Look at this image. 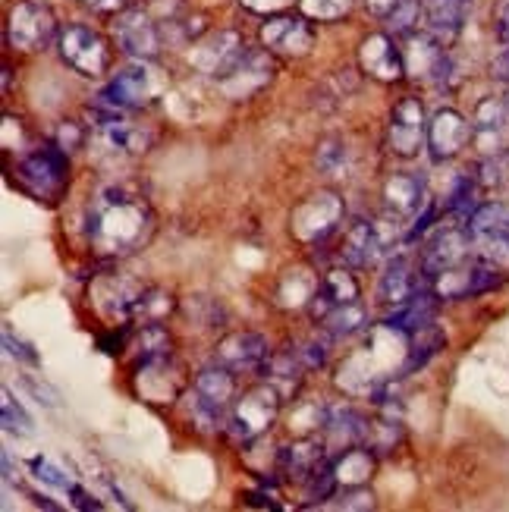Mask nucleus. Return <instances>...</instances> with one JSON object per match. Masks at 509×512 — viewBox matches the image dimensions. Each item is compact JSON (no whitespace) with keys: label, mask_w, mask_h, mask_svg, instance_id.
Instances as JSON below:
<instances>
[{"label":"nucleus","mask_w":509,"mask_h":512,"mask_svg":"<svg viewBox=\"0 0 509 512\" xmlns=\"http://www.w3.org/2000/svg\"><path fill=\"white\" fill-rule=\"evenodd\" d=\"M16 173H19V183L35 198L57 202L66 183H70V158H66V151L54 142V145L35 148L29 158H22Z\"/></svg>","instance_id":"obj_4"},{"label":"nucleus","mask_w":509,"mask_h":512,"mask_svg":"<svg viewBox=\"0 0 509 512\" xmlns=\"http://www.w3.org/2000/svg\"><path fill=\"white\" fill-rule=\"evenodd\" d=\"M359 60H362V70L381 82H396L406 73V54L396 48L393 38L384 32H374L362 41Z\"/></svg>","instance_id":"obj_19"},{"label":"nucleus","mask_w":509,"mask_h":512,"mask_svg":"<svg viewBox=\"0 0 509 512\" xmlns=\"http://www.w3.org/2000/svg\"><path fill=\"white\" fill-rule=\"evenodd\" d=\"M296 352H299V359H302L305 368H321L324 359H327V346H324L321 340H318V343H315V340H308V343H305L302 349H296Z\"/></svg>","instance_id":"obj_46"},{"label":"nucleus","mask_w":509,"mask_h":512,"mask_svg":"<svg viewBox=\"0 0 509 512\" xmlns=\"http://www.w3.org/2000/svg\"><path fill=\"white\" fill-rule=\"evenodd\" d=\"M374 450L371 447H349L334 459V475L340 484L346 487H359L365 478H371L374 472Z\"/></svg>","instance_id":"obj_31"},{"label":"nucleus","mask_w":509,"mask_h":512,"mask_svg":"<svg viewBox=\"0 0 509 512\" xmlns=\"http://www.w3.org/2000/svg\"><path fill=\"white\" fill-rule=\"evenodd\" d=\"M170 346H173V340L161 324H142V333L132 349H136L139 362H151V359H164V355H170Z\"/></svg>","instance_id":"obj_37"},{"label":"nucleus","mask_w":509,"mask_h":512,"mask_svg":"<svg viewBox=\"0 0 509 512\" xmlns=\"http://www.w3.org/2000/svg\"><path fill=\"white\" fill-rule=\"evenodd\" d=\"M475 139L488 154H503L509 142V101L503 98H484L475 107Z\"/></svg>","instance_id":"obj_22"},{"label":"nucleus","mask_w":509,"mask_h":512,"mask_svg":"<svg viewBox=\"0 0 509 512\" xmlns=\"http://www.w3.org/2000/svg\"><path fill=\"white\" fill-rule=\"evenodd\" d=\"M475 136V126L459 114V110H437L428 123V148L434 154V161H450L456 154L469 145V139Z\"/></svg>","instance_id":"obj_16"},{"label":"nucleus","mask_w":509,"mask_h":512,"mask_svg":"<svg viewBox=\"0 0 509 512\" xmlns=\"http://www.w3.org/2000/svg\"><path fill=\"white\" fill-rule=\"evenodd\" d=\"M390 151L400 154V158H415L422 145L428 142V120H425V107L418 98H403L393 107L390 114Z\"/></svg>","instance_id":"obj_14"},{"label":"nucleus","mask_w":509,"mask_h":512,"mask_svg":"<svg viewBox=\"0 0 509 512\" xmlns=\"http://www.w3.org/2000/svg\"><path fill=\"white\" fill-rule=\"evenodd\" d=\"M186 311H189V318L198 321L202 327H220L217 321H224V305L211 296H189Z\"/></svg>","instance_id":"obj_42"},{"label":"nucleus","mask_w":509,"mask_h":512,"mask_svg":"<svg viewBox=\"0 0 509 512\" xmlns=\"http://www.w3.org/2000/svg\"><path fill=\"white\" fill-rule=\"evenodd\" d=\"M233 393H236V381L230 368L211 365L205 371H198L189 393V415L195 425L202 431H217L220 425H227Z\"/></svg>","instance_id":"obj_3"},{"label":"nucleus","mask_w":509,"mask_h":512,"mask_svg":"<svg viewBox=\"0 0 509 512\" xmlns=\"http://www.w3.org/2000/svg\"><path fill=\"white\" fill-rule=\"evenodd\" d=\"M447 211L456 220H469L478 211V180H469V176H466V180H459L456 189L450 192Z\"/></svg>","instance_id":"obj_38"},{"label":"nucleus","mask_w":509,"mask_h":512,"mask_svg":"<svg viewBox=\"0 0 509 512\" xmlns=\"http://www.w3.org/2000/svg\"><path fill=\"white\" fill-rule=\"evenodd\" d=\"M418 16H425V0H400V7L387 16V22L396 35H412Z\"/></svg>","instance_id":"obj_41"},{"label":"nucleus","mask_w":509,"mask_h":512,"mask_svg":"<svg viewBox=\"0 0 509 512\" xmlns=\"http://www.w3.org/2000/svg\"><path fill=\"white\" fill-rule=\"evenodd\" d=\"M57 48H60V57L63 63H70L76 73L88 76V79H98L107 73V63H110V54H107V44L104 38L88 29V26H66L57 38Z\"/></svg>","instance_id":"obj_9"},{"label":"nucleus","mask_w":509,"mask_h":512,"mask_svg":"<svg viewBox=\"0 0 509 512\" xmlns=\"http://www.w3.org/2000/svg\"><path fill=\"white\" fill-rule=\"evenodd\" d=\"M497 38L509 44V0H500L497 4Z\"/></svg>","instance_id":"obj_49"},{"label":"nucleus","mask_w":509,"mask_h":512,"mask_svg":"<svg viewBox=\"0 0 509 512\" xmlns=\"http://www.w3.org/2000/svg\"><path fill=\"white\" fill-rule=\"evenodd\" d=\"M365 321H368L365 308L359 302H352V305H343L337 311H330V315L321 318L318 324L330 333V337H349V333H356Z\"/></svg>","instance_id":"obj_36"},{"label":"nucleus","mask_w":509,"mask_h":512,"mask_svg":"<svg viewBox=\"0 0 509 512\" xmlns=\"http://www.w3.org/2000/svg\"><path fill=\"white\" fill-rule=\"evenodd\" d=\"M315 161H318V170H324L327 176H334L346 167V145L340 139H324L318 145V154H315Z\"/></svg>","instance_id":"obj_43"},{"label":"nucleus","mask_w":509,"mask_h":512,"mask_svg":"<svg viewBox=\"0 0 509 512\" xmlns=\"http://www.w3.org/2000/svg\"><path fill=\"white\" fill-rule=\"evenodd\" d=\"M92 139L110 158H139L151 145V136L142 126L114 114V110H101V117L92 123Z\"/></svg>","instance_id":"obj_11"},{"label":"nucleus","mask_w":509,"mask_h":512,"mask_svg":"<svg viewBox=\"0 0 509 512\" xmlns=\"http://www.w3.org/2000/svg\"><path fill=\"white\" fill-rule=\"evenodd\" d=\"M114 38L120 51H126L132 60H154L164 48V32L145 10H126L114 22Z\"/></svg>","instance_id":"obj_12"},{"label":"nucleus","mask_w":509,"mask_h":512,"mask_svg":"<svg viewBox=\"0 0 509 512\" xmlns=\"http://www.w3.org/2000/svg\"><path fill=\"white\" fill-rule=\"evenodd\" d=\"M437 299L440 296L431 289V283H425L412 299H406L403 305H396L390 311V315L384 318V327L400 330V333H406V337H409V333L434 324V318H437Z\"/></svg>","instance_id":"obj_25"},{"label":"nucleus","mask_w":509,"mask_h":512,"mask_svg":"<svg viewBox=\"0 0 509 512\" xmlns=\"http://www.w3.org/2000/svg\"><path fill=\"white\" fill-rule=\"evenodd\" d=\"M321 431H324V443H330L337 453H343L349 447H356L359 440H365L368 421L352 406H330Z\"/></svg>","instance_id":"obj_27"},{"label":"nucleus","mask_w":509,"mask_h":512,"mask_svg":"<svg viewBox=\"0 0 509 512\" xmlns=\"http://www.w3.org/2000/svg\"><path fill=\"white\" fill-rule=\"evenodd\" d=\"M261 377H264V384H271L283 399L296 393L299 384H302V374L308 371L299 359V352L290 349V352H271L268 355V362H264L261 368Z\"/></svg>","instance_id":"obj_28"},{"label":"nucleus","mask_w":509,"mask_h":512,"mask_svg":"<svg viewBox=\"0 0 509 512\" xmlns=\"http://www.w3.org/2000/svg\"><path fill=\"white\" fill-rule=\"evenodd\" d=\"M261 44L271 54L305 57L315 44V32L302 16H274L261 26Z\"/></svg>","instance_id":"obj_15"},{"label":"nucleus","mask_w":509,"mask_h":512,"mask_svg":"<svg viewBox=\"0 0 509 512\" xmlns=\"http://www.w3.org/2000/svg\"><path fill=\"white\" fill-rule=\"evenodd\" d=\"M497 286H503V271H497V267L484 261H475V264L462 261L431 280V289L440 299H472L481 293H491Z\"/></svg>","instance_id":"obj_10"},{"label":"nucleus","mask_w":509,"mask_h":512,"mask_svg":"<svg viewBox=\"0 0 509 512\" xmlns=\"http://www.w3.org/2000/svg\"><path fill=\"white\" fill-rule=\"evenodd\" d=\"M142 286L129 283L123 277H101L92 289V302L98 305L101 315L114 321H132V305H136Z\"/></svg>","instance_id":"obj_26"},{"label":"nucleus","mask_w":509,"mask_h":512,"mask_svg":"<svg viewBox=\"0 0 509 512\" xmlns=\"http://www.w3.org/2000/svg\"><path fill=\"white\" fill-rule=\"evenodd\" d=\"M85 136H82V129H79V123H73V120H66V123H60V129H57V145L63 148V151H70L73 145H79Z\"/></svg>","instance_id":"obj_47"},{"label":"nucleus","mask_w":509,"mask_h":512,"mask_svg":"<svg viewBox=\"0 0 509 512\" xmlns=\"http://www.w3.org/2000/svg\"><path fill=\"white\" fill-rule=\"evenodd\" d=\"M0 409H4V431L7 434H16V437H29L35 428H32V418L26 415V409H22L13 393L4 387V393H0Z\"/></svg>","instance_id":"obj_39"},{"label":"nucleus","mask_w":509,"mask_h":512,"mask_svg":"<svg viewBox=\"0 0 509 512\" xmlns=\"http://www.w3.org/2000/svg\"><path fill=\"white\" fill-rule=\"evenodd\" d=\"M469 16V0H425V22L437 41H453Z\"/></svg>","instance_id":"obj_29"},{"label":"nucleus","mask_w":509,"mask_h":512,"mask_svg":"<svg viewBox=\"0 0 509 512\" xmlns=\"http://www.w3.org/2000/svg\"><path fill=\"white\" fill-rule=\"evenodd\" d=\"M343 198L334 195V192H315L312 198H305V202L293 211V220H290V230L299 242L305 246H315V242H324L330 233L340 227L343 220Z\"/></svg>","instance_id":"obj_7"},{"label":"nucleus","mask_w":509,"mask_h":512,"mask_svg":"<svg viewBox=\"0 0 509 512\" xmlns=\"http://www.w3.org/2000/svg\"><path fill=\"white\" fill-rule=\"evenodd\" d=\"M418 274H422V267H418V261H412L409 255L390 258V264L381 274V283H378V299L384 305H393V308L403 305L406 299H412L418 289H422Z\"/></svg>","instance_id":"obj_24"},{"label":"nucleus","mask_w":509,"mask_h":512,"mask_svg":"<svg viewBox=\"0 0 509 512\" xmlns=\"http://www.w3.org/2000/svg\"><path fill=\"white\" fill-rule=\"evenodd\" d=\"M280 403H283V396L271 384H261V387H252L249 393H242V399L227 415L230 437L249 443L258 434H264L277 421Z\"/></svg>","instance_id":"obj_5"},{"label":"nucleus","mask_w":509,"mask_h":512,"mask_svg":"<svg viewBox=\"0 0 509 512\" xmlns=\"http://www.w3.org/2000/svg\"><path fill=\"white\" fill-rule=\"evenodd\" d=\"M506 208H509V205H506Z\"/></svg>","instance_id":"obj_50"},{"label":"nucleus","mask_w":509,"mask_h":512,"mask_svg":"<svg viewBox=\"0 0 509 512\" xmlns=\"http://www.w3.org/2000/svg\"><path fill=\"white\" fill-rule=\"evenodd\" d=\"M330 509H371L374 506V497L362 487H349V491L340 497V503H327Z\"/></svg>","instance_id":"obj_44"},{"label":"nucleus","mask_w":509,"mask_h":512,"mask_svg":"<svg viewBox=\"0 0 509 512\" xmlns=\"http://www.w3.org/2000/svg\"><path fill=\"white\" fill-rule=\"evenodd\" d=\"M469 249H475V236L469 227H462V224L437 227L425 239V246L418 249V267H422L425 283H431L437 274H444V271H450V267L466 261Z\"/></svg>","instance_id":"obj_6"},{"label":"nucleus","mask_w":509,"mask_h":512,"mask_svg":"<svg viewBox=\"0 0 509 512\" xmlns=\"http://www.w3.org/2000/svg\"><path fill=\"white\" fill-rule=\"evenodd\" d=\"M246 41L236 32H214L208 38H202L192 48L189 60L195 70H202L205 76H214L217 82L233 73V66L246 57Z\"/></svg>","instance_id":"obj_13"},{"label":"nucleus","mask_w":509,"mask_h":512,"mask_svg":"<svg viewBox=\"0 0 509 512\" xmlns=\"http://www.w3.org/2000/svg\"><path fill=\"white\" fill-rule=\"evenodd\" d=\"M268 355H271V346H268V340L261 337V333L236 330V333H230V337H224L217 343L214 362L230 368V371H249V368L258 371L264 362H268Z\"/></svg>","instance_id":"obj_17"},{"label":"nucleus","mask_w":509,"mask_h":512,"mask_svg":"<svg viewBox=\"0 0 509 512\" xmlns=\"http://www.w3.org/2000/svg\"><path fill=\"white\" fill-rule=\"evenodd\" d=\"M362 4H365V10H368L371 16L387 19L396 7H400V0H362Z\"/></svg>","instance_id":"obj_48"},{"label":"nucleus","mask_w":509,"mask_h":512,"mask_svg":"<svg viewBox=\"0 0 509 512\" xmlns=\"http://www.w3.org/2000/svg\"><path fill=\"white\" fill-rule=\"evenodd\" d=\"M4 346H7V355H13L16 362L38 365V355L32 352V346H26L22 340H13V330L10 327H4Z\"/></svg>","instance_id":"obj_45"},{"label":"nucleus","mask_w":509,"mask_h":512,"mask_svg":"<svg viewBox=\"0 0 509 512\" xmlns=\"http://www.w3.org/2000/svg\"><path fill=\"white\" fill-rule=\"evenodd\" d=\"M403 54H406L409 73L434 85H447L453 63H450V54L444 51V41H437L434 35H418V38L412 35L409 48Z\"/></svg>","instance_id":"obj_18"},{"label":"nucleus","mask_w":509,"mask_h":512,"mask_svg":"<svg viewBox=\"0 0 509 512\" xmlns=\"http://www.w3.org/2000/svg\"><path fill=\"white\" fill-rule=\"evenodd\" d=\"M85 233L98 255L123 258L139 252L151 239L154 214L139 192L126 186H107L88 205Z\"/></svg>","instance_id":"obj_1"},{"label":"nucleus","mask_w":509,"mask_h":512,"mask_svg":"<svg viewBox=\"0 0 509 512\" xmlns=\"http://www.w3.org/2000/svg\"><path fill=\"white\" fill-rule=\"evenodd\" d=\"M274 76V60H271V51H246V57H242L233 73L220 79V85H224V92L230 98H249L255 95L258 88H264L271 82Z\"/></svg>","instance_id":"obj_20"},{"label":"nucleus","mask_w":509,"mask_h":512,"mask_svg":"<svg viewBox=\"0 0 509 512\" xmlns=\"http://www.w3.org/2000/svg\"><path fill=\"white\" fill-rule=\"evenodd\" d=\"M299 10L308 19L318 22H334L352 10V0H299Z\"/></svg>","instance_id":"obj_40"},{"label":"nucleus","mask_w":509,"mask_h":512,"mask_svg":"<svg viewBox=\"0 0 509 512\" xmlns=\"http://www.w3.org/2000/svg\"><path fill=\"white\" fill-rule=\"evenodd\" d=\"M447 337H444V330L434 324L422 327V330H415L409 333V359H406V371H415V368H422L428 365V359H434V355L444 349Z\"/></svg>","instance_id":"obj_34"},{"label":"nucleus","mask_w":509,"mask_h":512,"mask_svg":"<svg viewBox=\"0 0 509 512\" xmlns=\"http://www.w3.org/2000/svg\"><path fill=\"white\" fill-rule=\"evenodd\" d=\"M352 302H359V280L349 274V267H334V271H327L318 280V289L308 305H312V318L321 321L330 311L352 305Z\"/></svg>","instance_id":"obj_21"},{"label":"nucleus","mask_w":509,"mask_h":512,"mask_svg":"<svg viewBox=\"0 0 509 512\" xmlns=\"http://www.w3.org/2000/svg\"><path fill=\"white\" fill-rule=\"evenodd\" d=\"M475 236V255L478 261L497 267V271H509V227L481 230Z\"/></svg>","instance_id":"obj_32"},{"label":"nucleus","mask_w":509,"mask_h":512,"mask_svg":"<svg viewBox=\"0 0 509 512\" xmlns=\"http://www.w3.org/2000/svg\"><path fill=\"white\" fill-rule=\"evenodd\" d=\"M327 459V443L318 440V437H302V440H293L290 447H283L280 456H277V469L286 481H299L305 484L308 478L315 475L318 465Z\"/></svg>","instance_id":"obj_23"},{"label":"nucleus","mask_w":509,"mask_h":512,"mask_svg":"<svg viewBox=\"0 0 509 512\" xmlns=\"http://www.w3.org/2000/svg\"><path fill=\"white\" fill-rule=\"evenodd\" d=\"M384 198L393 214L409 217L425 205V183L412 173H393L384 183Z\"/></svg>","instance_id":"obj_30"},{"label":"nucleus","mask_w":509,"mask_h":512,"mask_svg":"<svg viewBox=\"0 0 509 512\" xmlns=\"http://www.w3.org/2000/svg\"><path fill=\"white\" fill-rule=\"evenodd\" d=\"M57 35V19L51 13V7L38 4V0H22L10 10V22H7V38L13 48L19 51H44L51 44V38Z\"/></svg>","instance_id":"obj_8"},{"label":"nucleus","mask_w":509,"mask_h":512,"mask_svg":"<svg viewBox=\"0 0 509 512\" xmlns=\"http://www.w3.org/2000/svg\"><path fill=\"white\" fill-rule=\"evenodd\" d=\"M164 85H167V79L158 66H151L148 60H132L123 66V70H117L114 79L98 92V110L123 114V110L148 107L164 92Z\"/></svg>","instance_id":"obj_2"},{"label":"nucleus","mask_w":509,"mask_h":512,"mask_svg":"<svg viewBox=\"0 0 509 512\" xmlns=\"http://www.w3.org/2000/svg\"><path fill=\"white\" fill-rule=\"evenodd\" d=\"M29 475H32L38 484L51 487V491H60V494H66V497H70V494L76 491V487H79L76 475L66 472L63 465H60L57 459H51V456H32V459H29Z\"/></svg>","instance_id":"obj_35"},{"label":"nucleus","mask_w":509,"mask_h":512,"mask_svg":"<svg viewBox=\"0 0 509 512\" xmlns=\"http://www.w3.org/2000/svg\"><path fill=\"white\" fill-rule=\"evenodd\" d=\"M173 308L176 302L167 289H158V286L142 289L136 305H132V324H161Z\"/></svg>","instance_id":"obj_33"}]
</instances>
